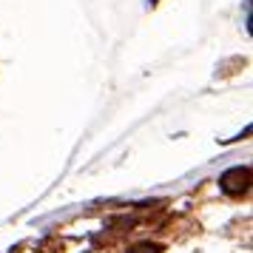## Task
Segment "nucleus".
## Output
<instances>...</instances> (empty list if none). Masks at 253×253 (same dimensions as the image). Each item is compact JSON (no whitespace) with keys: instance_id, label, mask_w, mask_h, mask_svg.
<instances>
[{"instance_id":"f257e3e1","label":"nucleus","mask_w":253,"mask_h":253,"mask_svg":"<svg viewBox=\"0 0 253 253\" xmlns=\"http://www.w3.org/2000/svg\"><path fill=\"white\" fill-rule=\"evenodd\" d=\"M248 182H251V171H248V168H230V171H225L222 173V179H219L222 191L230 194V196L248 191Z\"/></svg>"},{"instance_id":"f03ea898","label":"nucleus","mask_w":253,"mask_h":253,"mask_svg":"<svg viewBox=\"0 0 253 253\" xmlns=\"http://www.w3.org/2000/svg\"><path fill=\"white\" fill-rule=\"evenodd\" d=\"M128 253H160L157 245H137V248H131Z\"/></svg>"}]
</instances>
